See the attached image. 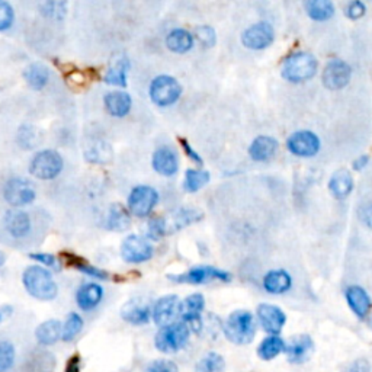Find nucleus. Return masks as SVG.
I'll return each instance as SVG.
<instances>
[{
  "label": "nucleus",
  "mask_w": 372,
  "mask_h": 372,
  "mask_svg": "<svg viewBox=\"0 0 372 372\" xmlns=\"http://www.w3.org/2000/svg\"><path fill=\"white\" fill-rule=\"evenodd\" d=\"M191 329L184 321H174L169 326L160 327L155 338L156 347L163 354H174L184 349L189 340Z\"/></svg>",
  "instance_id": "nucleus-4"
},
{
  "label": "nucleus",
  "mask_w": 372,
  "mask_h": 372,
  "mask_svg": "<svg viewBox=\"0 0 372 372\" xmlns=\"http://www.w3.org/2000/svg\"><path fill=\"white\" fill-rule=\"evenodd\" d=\"M159 203V193L155 188L139 185L128 196V208L136 217H147Z\"/></svg>",
  "instance_id": "nucleus-7"
},
{
  "label": "nucleus",
  "mask_w": 372,
  "mask_h": 372,
  "mask_svg": "<svg viewBox=\"0 0 372 372\" xmlns=\"http://www.w3.org/2000/svg\"><path fill=\"white\" fill-rule=\"evenodd\" d=\"M63 166V159L56 150H42L32 158L30 173L37 179L51 181L61 173Z\"/></svg>",
  "instance_id": "nucleus-5"
},
{
  "label": "nucleus",
  "mask_w": 372,
  "mask_h": 372,
  "mask_svg": "<svg viewBox=\"0 0 372 372\" xmlns=\"http://www.w3.org/2000/svg\"><path fill=\"white\" fill-rule=\"evenodd\" d=\"M195 35L196 38L200 39V42L203 44V46L205 47H212L214 44L217 42V35H215V31L211 28V27H198L195 30Z\"/></svg>",
  "instance_id": "nucleus-42"
},
{
  "label": "nucleus",
  "mask_w": 372,
  "mask_h": 372,
  "mask_svg": "<svg viewBox=\"0 0 372 372\" xmlns=\"http://www.w3.org/2000/svg\"><path fill=\"white\" fill-rule=\"evenodd\" d=\"M317 72V60L310 53H294L282 64V76L288 82L301 83L312 79Z\"/></svg>",
  "instance_id": "nucleus-3"
},
{
  "label": "nucleus",
  "mask_w": 372,
  "mask_h": 372,
  "mask_svg": "<svg viewBox=\"0 0 372 372\" xmlns=\"http://www.w3.org/2000/svg\"><path fill=\"white\" fill-rule=\"evenodd\" d=\"M203 218V214L196 210H189V208H182L178 212H174L173 218H172V227L169 229V231H178L192 223L200 222Z\"/></svg>",
  "instance_id": "nucleus-35"
},
{
  "label": "nucleus",
  "mask_w": 372,
  "mask_h": 372,
  "mask_svg": "<svg viewBox=\"0 0 372 372\" xmlns=\"http://www.w3.org/2000/svg\"><path fill=\"white\" fill-rule=\"evenodd\" d=\"M359 217H361V222L368 227L372 229V203H366L361 207L359 211Z\"/></svg>",
  "instance_id": "nucleus-48"
},
{
  "label": "nucleus",
  "mask_w": 372,
  "mask_h": 372,
  "mask_svg": "<svg viewBox=\"0 0 372 372\" xmlns=\"http://www.w3.org/2000/svg\"><path fill=\"white\" fill-rule=\"evenodd\" d=\"M204 307H205V300L201 294H192L181 302L179 316L182 317L184 323L188 324L192 332L198 333L201 331L203 327L201 313L204 312Z\"/></svg>",
  "instance_id": "nucleus-11"
},
{
  "label": "nucleus",
  "mask_w": 372,
  "mask_h": 372,
  "mask_svg": "<svg viewBox=\"0 0 372 372\" xmlns=\"http://www.w3.org/2000/svg\"><path fill=\"white\" fill-rule=\"evenodd\" d=\"M354 189V179L352 174L345 169H340L333 173V177L329 181V191L338 200H345L346 196Z\"/></svg>",
  "instance_id": "nucleus-24"
},
{
  "label": "nucleus",
  "mask_w": 372,
  "mask_h": 372,
  "mask_svg": "<svg viewBox=\"0 0 372 372\" xmlns=\"http://www.w3.org/2000/svg\"><path fill=\"white\" fill-rule=\"evenodd\" d=\"M103 103L108 114L115 118H122L129 114L133 101L127 92H109L105 95Z\"/></svg>",
  "instance_id": "nucleus-21"
},
{
  "label": "nucleus",
  "mask_w": 372,
  "mask_h": 372,
  "mask_svg": "<svg viewBox=\"0 0 372 372\" xmlns=\"http://www.w3.org/2000/svg\"><path fill=\"white\" fill-rule=\"evenodd\" d=\"M4 196L9 205L19 208L31 204L35 200V189L27 179L12 178L5 185Z\"/></svg>",
  "instance_id": "nucleus-9"
},
{
  "label": "nucleus",
  "mask_w": 372,
  "mask_h": 372,
  "mask_svg": "<svg viewBox=\"0 0 372 372\" xmlns=\"http://www.w3.org/2000/svg\"><path fill=\"white\" fill-rule=\"evenodd\" d=\"M75 267H76V269H79L80 272H83L87 276H92V278H96V279H101V281L108 279V274L103 269L95 268V267H92L89 264H82V262H76Z\"/></svg>",
  "instance_id": "nucleus-44"
},
{
  "label": "nucleus",
  "mask_w": 372,
  "mask_h": 372,
  "mask_svg": "<svg viewBox=\"0 0 372 372\" xmlns=\"http://www.w3.org/2000/svg\"><path fill=\"white\" fill-rule=\"evenodd\" d=\"M314 343L309 335H300L290 340L286 345L283 352L287 354V358L291 364H302L309 359L310 354L313 352Z\"/></svg>",
  "instance_id": "nucleus-18"
},
{
  "label": "nucleus",
  "mask_w": 372,
  "mask_h": 372,
  "mask_svg": "<svg viewBox=\"0 0 372 372\" xmlns=\"http://www.w3.org/2000/svg\"><path fill=\"white\" fill-rule=\"evenodd\" d=\"M283 349H286V343L278 336H269L264 342H262L257 347V355L260 359L271 361L276 358Z\"/></svg>",
  "instance_id": "nucleus-33"
},
{
  "label": "nucleus",
  "mask_w": 372,
  "mask_h": 372,
  "mask_svg": "<svg viewBox=\"0 0 372 372\" xmlns=\"http://www.w3.org/2000/svg\"><path fill=\"white\" fill-rule=\"evenodd\" d=\"M144 372H179L177 364L169 359H158L153 361Z\"/></svg>",
  "instance_id": "nucleus-43"
},
{
  "label": "nucleus",
  "mask_w": 372,
  "mask_h": 372,
  "mask_svg": "<svg viewBox=\"0 0 372 372\" xmlns=\"http://www.w3.org/2000/svg\"><path fill=\"white\" fill-rule=\"evenodd\" d=\"M121 256L128 264H143L153 256V246L141 236H128L121 245Z\"/></svg>",
  "instance_id": "nucleus-10"
},
{
  "label": "nucleus",
  "mask_w": 372,
  "mask_h": 372,
  "mask_svg": "<svg viewBox=\"0 0 372 372\" xmlns=\"http://www.w3.org/2000/svg\"><path fill=\"white\" fill-rule=\"evenodd\" d=\"M181 313V300L177 295H165L155 304L151 310V317L160 327L174 323Z\"/></svg>",
  "instance_id": "nucleus-15"
},
{
  "label": "nucleus",
  "mask_w": 372,
  "mask_h": 372,
  "mask_svg": "<svg viewBox=\"0 0 372 372\" xmlns=\"http://www.w3.org/2000/svg\"><path fill=\"white\" fill-rule=\"evenodd\" d=\"M368 162H369V158L368 156H361V158H358L354 162V169L355 170H362L368 165Z\"/></svg>",
  "instance_id": "nucleus-52"
},
{
  "label": "nucleus",
  "mask_w": 372,
  "mask_h": 372,
  "mask_svg": "<svg viewBox=\"0 0 372 372\" xmlns=\"http://www.w3.org/2000/svg\"><path fill=\"white\" fill-rule=\"evenodd\" d=\"M121 316L127 323H131L134 326H141V324H147L150 321L151 317V310L148 305L140 304V302H134L131 301L128 304H125L122 310H121Z\"/></svg>",
  "instance_id": "nucleus-27"
},
{
  "label": "nucleus",
  "mask_w": 372,
  "mask_h": 372,
  "mask_svg": "<svg viewBox=\"0 0 372 372\" xmlns=\"http://www.w3.org/2000/svg\"><path fill=\"white\" fill-rule=\"evenodd\" d=\"M5 227L15 238L25 237L31 231L30 215L22 210H11L5 215Z\"/></svg>",
  "instance_id": "nucleus-19"
},
{
  "label": "nucleus",
  "mask_w": 372,
  "mask_h": 372,
  "mask_svg": "<svg viewBox=\"0 0 372 372\" xmlns=\"http://www.w3.org/2000/svg\"><path fill=\"white\" fill-rule=\"evenodd\" d=\"M345 372H372V369L366 359H357L345 369Z\"/></svg>",
  "instance_id": "nucleus-49"
},
{
  "label": "nucleus",
  "mask_w": 372,
  "mask_h": 372,
  "mask_svg": "<svg viewBox=\"0 0 372 372\" xmlns=\"http://www.w3.org/2000/svg\"><path fill=\"white\" fill-rule=\"evenodd\" d=\"M169 279L179 283H192V286H201L208 281H231V275L214 267H195L182 275H170Z\"/></svg>",
  "instance_id": "nucleus-8"
},
{
  "label": "nucleus",
  "mask_w": 372,
  "mask_h": 372,
  "mask_svg": "<svg viewBox=\"0 0 372 372\" xmlns=\"http://www.w3.org/2000/svg\"><path fill=\"white\" fill-rule=\"evenodd\" d=\"M346 300H347L349 307L352 309V312L359 319L366 317V314L369 313V310L372 307V302H371L368 293L361 287L347 288L346 290Z\"/></svg>",
  "instance_id": "nucleus-23"
},
{
  "label": "nucleus",
  "mask_w": 372,
  "mask_h": 372,
  "mask_svg": "<svg viewBox=\"0 0 372 372\" xmlns=\"http://www.w3.org/2000/svg\"><path fill=\"white\" fill-rule=\"evenodd\" d=\"M82 329H83V319L76 313H70L63 324L61 339L64 342H72L82 332Z\"/></svg>",
  "instance_id": "nucleus-37"
},
{
  "label": "nucleus",
  "mask_w": 372,
  "mask_h": 372,
  "mask_svg": "<svg viewBox=\"0 0 372 372\" xmlns=\"http://www.w3.org/2000/svg\"><path fill=\"white\" fill-rule=\"evenodd\" d=\"M27 83L35 91H41L50 80V69L42 63H32L24 72Z\"/></svg>",
  "instance_id": "nucleus-29"
},
{
  "label": "nucleus",
  "mask_w": 372,
  "mask_h": 372,
  "mask_svg": "<svg viewBox=\"0 0 372 372\" xmlns=\"http://www.w3.org/2000/svg\"><path fill=\"white\" fill-rule=\"evenodd\" d=\"M226 338L236 345H248L256 335V323L250 312L237 310L224 323Z\"/></svg>",
  "instance_id": "nucleus-2"
},
{
  "label": "nucleus",
  "mask_w": 372,
  "mask_h": 372,
  "mask_svg": "<svg viewBox=\"0 0 372 372\" xmlns=\"http://www.w3.org/2000/svg\"><path fill=\"white\" fill-rule=\"evenodd\" d=\"M31 257L37 262H39L41 265L44 267H49V268H53L56 271L60 269V264H58V260L54 255H50V253H32Z\"/></svg>",
  "instance_id": "nucleus-45"
},
{
  "label": "nucleus",
  "mask_w": 372,
  "mask_h": 372,
  "mask_svg": "<svg viewBox=\"0 0 372 372\" xmlns=\"http://www.w3.org/2000/svg\"><path fill=\"white\" fill-rule=\"evenodd\" d=\"M0 320H2V314H0Z\"/></svg>",
  "instance_id": "nucleus-54"
},
{
  "label": "nucleus",
  "mask_w": 372,
  "mask_h": 372,
  "mask_svg": "<svg viewBox=\"0 0 372 372\" xmlns=\"http://www.w3.org/2000/svg\"><path fill=\"white\" fill-rule=\"evenodd\" d=\"M105 226L108 230L111 231H127L131 226V218L128 211L121 205V204H114L111 205L106 215Z\"/></svg>",
  "instance_id": "nucleus-28"
},
{
  "label": "nucleus",
  "mask_w": 372,
  "mask_h": 372,
  "mask_svg": "<svg viewBox=\"0 0 372 372\" xmlns=\"http://www.w3.org/2000/svg\"><path fill=\"white\" fill-rule=\"evenodd\" d=\"M103 290L98 283H84L76 293V302L83 312H92L102 301Z\"/></svg>",
  "instance_id": "nucleus-20"
},
{
  "label": "nucleus",
  "mask_w": 372,
  "mask_h": 372,
  "mask_svg": "<svg viewBox=\"0 0 372 372\" xmlns=\"http://www.w3.org/2000/svg\"><path fill=\"white\" fill-rule=\"evenodd\" d=\"M54 369V359L50 354H38V357L28 361L24 372H51Z\"/></svg>",
  "instance_id": "nucleus-38"
},
{
  "label": "nucleus",
  "mask_w": 372,
  "mask_h": 372,
  "mask_svg": "<svg viewBox=\"0 0 372 372\" xmlns=\"http://www.w3.org/2000/svg\"><path fill=\"white\" fill-rule=\"evenodd\" d=\"M22 281H24V287L28 294L37 300L51 301L57 297V283L47 269L41 267H30L25 269Z\"/></svg>",
  "instance_id": "nucleus-1"
},
{
  "label": "nucleus",
  "mask_w": 372,
  "mask_h": 372,
  "mask_svg": "<svg viewBox=\"0 0 372 372\" xmlns=\"http://www.w3.org/2000/svg\"><path fill=\"white\" fill-rule=\"evenodd\" d=\"M63 336V324L58 320H47L41 323L37 331H35V338L39 345L50 346L57 343L58 339Z\"/></svg>",
  "instance_id": "nucleus-25"
},
{
  "label": "nucleus",
  "mask_w": 372,
  "mask_h": 372,
  "mask_svg": "<svg viewBox=\"0 0 372 372\" xmlns=\"http://www.w3.org/2000/svg\"><path fill=\"white\" fill-rule=\"evenodd\" d=\"M182 95V86L179 82L167 75L153 79L150 84V98L158 106H170L177 103Z\"/></svg>",
  "instance_id": "nucleus-6"
},
{
  "label": "nucleus",
  "mask_w": 372,
  "mask_h": 372,
  "mask_svg": "<svg viewBox=\"0 0 372 372\" xmlns=\"http://www.w3.org/2000/svg\"><path fill=\"white\" fill-rule=\"evenodd\" d=\"M15 364V347L9 340L0 339V372L9 371Z\"/></svg>",
  "instance_id": "nucleus-39"
},
{
  "label": "nucleus",
  "mask_w": 372,
  "mask_h": 372,
  "mask_svg": "<svg viewBox=\"0 0 372 372\" xmlns=\"http://www.w3.org/2000/svg\"><path fill=\"white\" fill-rule=\"evenodd\" d=\"M305 11L314 20H327L335 15V6L331 0H310L305 4Z\"/></svg>",
  "instance_id": "nucleus-31"
},
{
  "label": "nucleus",
  "mask_w": 372,
  "mask_h": 372,
  "mask_svg": "<svg viewBox=\"0 0 372 372\" xmlns=\"http://www.w3.org/2000/svg\"><path fill=\"white\" fill-rule=\"evenodd\" d=\"M351 80V68L339 58H333L326 64L323 72V83L332 91H339Z\"/></svg>",
  "instance_id": "nucleus-13"
},
{
  "label": "nucleus",
  "mask_w": 372,
  "mask_h": 372,
  "mask_svg": "<svg viewBox=\"0 0 372 372\" xmlns=\"http://www.w3.org/2000/svg\"><path fill=\"white\" fill-rule=\"evenodd\" d=\"M210 182V173L207 170L198 169H188L184 179V189L189 193L198 192Z\"/></svg>",
  "instance_id": "nucleus-34"
},
{
  "label": "nucleus",
  "mask_w": 372,
  "mask_h": 372,
  "mask_svg": "<svg viewBox=\"0 0 372 372\" xmlns=\"http://www.w3.org/2000/svg\"><path fill=\"white\" fill-rule=\"evenodd\" d=\"M167 234V223L163 218H155L148 223V238L160 240L163 236Z\"/></svg>",
  "instance_id": "nucleus-41"
},
{
  "label": "nucleus",
  "mask_w": 372,
  "mask_h": 372,
  "mask_svg": "<svg viewBox=\"0 0 372 372\" xmlns=\"http://www.w3.org/2000/svg\"><path fill=\"white\" fill-rule=\"evenodd\" d=\"M153 169L162 177H173L179 170V159L177 151L170 147H160L153 155Z\"/></svg>",
  "instance_id": "nucleus-17"
},
{
  "label": "nucleus",
  "mask_w": 372,
  "mask_h": 372,
  "mask_svg": "<svg viewBox=\"0 0 372 372\" xmlns=\"http://www.w3.org/2000/svg\"><path fill=\"white\" fill-rule=\"evenodd\" d=\"M279 144L274 137L260 136L249 147V155L255 162H267L275 156Z\"/></svg>",
  "instance_id": "nucleus-22"
},
{
  "label": "nucleus",
  "mask_w": 372,
  "mask_h": 372,
  "mask_svg": "<svg viewBox=\"0 0 372 372\" xmlns=\"http://www.w3.org/2000/svg\"><path fill=\"white\" fill-rule=\"evenodd\" d=\"M13 19H15V12L11 4L0 0V31L11 28V25L13 24Z\"/></svg>",
  "instance_id": "nucleus-40"
},
{
  "label": "nucleus",
  "mask_w": 372,
  "mask_h": 372,
  "mask_svg": "<svg viewBox=\"0 0 372 372\" xmlns=\"http://www.w3.org/2000/svg\"><path fill=\"white\" fill-rule=\"evenodd\" d=\"M166 47L178 54L188 53L193 47V37L186 30H173L166 38Z\"/></svg>",
  "instance_id": "nucleus-30"
},
{
  "label": "nucleus",
  "mask_w": 372,
  "mask_h": 372,
  "mask_svg": "<svg viewBox=\"0 0 372 372\" xmlns=\"http://www.w3.org/2000/svg\"><path fill=\"white\" fill-rule=\"evenodd\" d=\"M179 141H181V144H182V148H184V151H185V155H186L193 163H196V165H203V159H201V156H200L198 153H196V151L189 146V143H188L185 139H181Z\"/></svg>",
  "instance_id": "nucleus-50"
},
{
  "label": "nucleus",
  "mask_w": 372,
  "mask_h": 372,
  "mask_svg": "<svg viewBox=\"0 0 372 372\" xmlns=\"http://www.w3.org/2000/svg\"><path fill=\"white\" fill-rule=\"evenodd\" d=\"M274 38H275L274 28L269 24H267V22H259V24L249 27L243 32L242 42L249 50H264L271 46Z\"/></svg>",
  "instance_id": "nucleus-14"
},
{
  "label": "nucleus",
  "mask_w": 372,
  "mask_h": 372,
  "mask_svg": "<svg viewBox=\"0 0 372 372\" xmlns=\"http://www.w3.org/2000/svg\"><path fill=\"white\" fill-rule=\"evenodd\" d=\"M129 70V61L128 58H120L111 69H109L103 77L105 83L114 84V86H127V75Z\"/></svg>",
  "instance_id": "nucleus-32"
},
{
  "label": "nucleus",
  "mask_w": 372,
  "mask_h": 372,
  "mask_svg": "<svg viewBox=\"0 0 372 372\" xmlns=\"http://www.w3.org/2000/svg\"><path fill=\"white\" fill-rule=\"evenodd\" d=\"M224 368H226L224 358L215 352H211L196 364L195 372H223Z\"/></svg>",
  "instance_id": "nucleus-36"
},
{
  "label": "nucleus",
  "mask_w": 372,
  "mask_h": 372,
  "mask_svg": "<svg viewBox=\"0 0 372 372\" xmlns=\"http://www.w3.org/2000/svg\"><path fill=\"white\" fill-rule=\"evenodd\" d=\"M5 262H6V256H5V253L2 250H0V268L5 265Z\"/></svg>",
  "instance_id": "nucleus-53"
},
{
  "label": "nucleus",
  "mask_w": 372,
  "mask_h": 372,
  "mask_svg": "<svg viewBox=\"0 0 372 372\" xmlns=\"http://www.w3.org/2000/svg\"><path fill=\"white\" fill-rule=\"evenodd\" d=\"M64 372H80V357L77 354L68 361Z\"/></svg>",
  "instance_id": "nucleus-51"
},
{
  "label": "nucleus",
  "mask_w": 372,
  "mask_h": 372,
  "mask_svg": "<svg viewBox=\"0 0 372 372\" xmlns=\"http://www.w3.org/2000/svg\"><path fill=\"white\" fill-rule=\"evenodd\" d=\"M293 286V279L288 272L278 269L271 271L264 278V287L271 294H283L287 293Z\"/></svg>",
  "instance_id": "nucleus-26"
},
{
  "label": "nucleus",
  "mask_w": 372,
  "mask_h": 372,
  "mask_svg": "<svg viewBox=\"0 0 372 372\" xmlns=\"http://www.w3.org/2000/svg\"><path fill=\"white\" fill-rule=\"evenodd\" d=\"M287 147L298 158H312L320 150V140L312 131H297L287 140Z\"/></svg>",
  "instance_id": "nucleus-12"
},
{
  "label": "nucleus",
  "mask_w": 372,
  "mask_h": 372,
  "mask_svg": "<svg viewBox=\"0 0 372 372\" xmlns=\"http://www.w3.org/2000/svg\"><path fill=\"white\" fill-rule=\"evenodd\" d=\"M44 9V13H47L49 16H58L61 18L64 13H65V4L63 2H49L42 6Z\"/></svg>",
  "instance_id": "nucleus-47"
},
{
  "label": "nucleus",
  "mask_w": 372,
  "mask_h": 372,
  "mask_svg": "<svg viewBox=\"0 0 372 372\" xmlns=\"http://www.w3.org/2000/svg\"><path fill=\"white\" fill-rule=\"evenodd\" d=\"M257 317L265 332L271 333L272 336L279 335L283 324L287 321L283 312L272 304H260L257 307Z\"/></svg>",
  "instance_id": "nucleus-16"
},
{
  "label": "nucleus",
  "mask_w": 372,
  "mask_h": 372,
  "mask_svg": "<svg viewBox=\"0 0 372 372\" xmlns=\"http://www.w3.org/2000/svg\"><path fill=\"white\" fill-rule=\"evenodd\" d=\"M365 5L362 2H359V0H355V2H351L347 6H346V16L351 18V19H359L361 16L365 15Z\"/></svg>",
  "instance_id": "nucleus-46"
}]
</instances>
